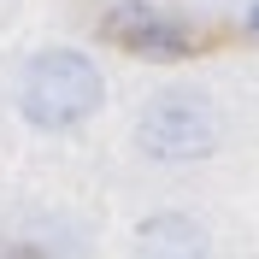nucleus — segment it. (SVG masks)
<instances>
[{
  "mask_svg": "<svg viewBox=\"0 0 259 259\" xmlns=\"http://www.w3.org/2000/svg\"><path fill=\"white\" fill-rule=\"evenodd\" d=\"M106 106V71L82 48H41L18 71V112L35 130H77Z\"/></svg>",
  "mask_w": 259,
  "mask_h": 259,
  "instance_id": "f257e3e1",
  "label": "nucleus"
},
{
  "mask_svg": "<svg viewBox=\"0 0 259 259\" xmlns=\"http://www.w3.org/2000/svg\"><path fill=\"white\" fill-rule=\"evenodd\" d=\"M130 136H136V153L153 165H200L218 147V112L200 89L177 82V89H159L142 100Z\"/></svg>",
  "mask_w": 259,
  "mask_h": 259,
  "instance_id": "f03ea898",
  "label": "nucleus"
},
{
  "mask_svg": "<svg viewBox=\"0 0 259 259\" xmlns=\"http://www.w3.org/2000/svg\"><path fill=\"white\" fill-rule=\"evenodd\" d=\"M106 30H112L118 48L142 53V59H183V53H194V30L177 12L153 6V0H118L106 12Z\"/></svg>",
  "mask_w": 259,
  "mask_h": 259,
  "instance_id": "7ed1b4c3",
  "label": "nucleus"
},
{
  "mask_svg": "<svg viewBox=\"0 0 259 259\" xmlns=\"http://www.w3.org/2000/svg\"><path fill=\"white\" fill-rule=\"evenodd\" d=\"M130 253L136 259H206V230L189 212H153L136 224Z\"/></svg>",
  "mask_w": 259,
  "mask_h": 259,
  "instance_id": "20e7f679",
  "label": "nucleus"
},
{
  "mask_svg": "<svg viewBox=\"0 0 259 259\" xmlns=\"http://www.w3.org/2000/svg\"><path fill=\"white\" fill-rule=\"evenodd\" d=\"M247 30L259 35V0H253V6H247Z\"/></svg>",
  "mask_w": 259,
  "mask_h": 259,
  "instance_id": "39448f33",
  "label": "nucleus"
}]
</instances>
